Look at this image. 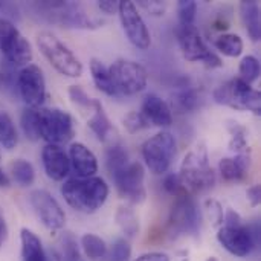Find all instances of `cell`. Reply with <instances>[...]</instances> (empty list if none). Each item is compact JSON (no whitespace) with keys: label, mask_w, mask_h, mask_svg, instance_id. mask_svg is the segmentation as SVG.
Here are the masks:
<instances>
[{"label":"cell","mask_w":261,"mask_h":261,"mask_svg":"<svg viewBox=\"0 0 261 261\" xmlns=\"http://www.w3.org/2000/svg\"><path fill=\"white\" fill-rule=\"evenodd\" d=\"M61 194L73 210L84 214H93L106 203L109 185L104 179L96 176L69 179L63 184Z\"/></svg>","instance_id":"1"},{"label":"cell","mask_w":261,"mask_h":261,"mask_svg":"<svg viewBox=\"0 0 261 261\" xmlns=\"http://www.w3.org/2000/svg\"><path fill=\"white\" fill-rule=\"evenodd\" d=\"M40 17L52 24L70 29H98L102 20L90 15L83 5L75 2H40L35 5Z\"/></svg>","instance_id":"2"},{"label":"cell","mask_w":261,"mask_h":261,"mask_svg":"<svg viewBox=\"0 0 261 261\" xmlns=\"http://www.w3.org/2000/svg\"><path fill=\"white\" fill-rule=\"evenodd\" d=\"M177 176L188 194L205 193L216 184V173L210 165L208 154L203 147H197L184 158Z\"/></svg>","instance_id":"3"},{"label":"cell","mask_w":261,"mask_h":261,"mask_svg":"<svg viewBox=\"0 0 261 261\" xmlns=\"http://www.w3.org/2000/svg\"><path fill=\"white\" fill-rule=\"evenodd\" d=\"M37 46L49 64L64 76L78 78L83 73V64L76 55L52 32L41 31L37 34Z\"/></svg>","instance_id":"4"},{"label":"cell","mask_w":261,"mask_h":261,"mask_svg":"<svg viewBox=\"0 0 261 261\" xmlns=\"http://www.w3.org/2000/svg\"><path fill=\"white\" fill-rule=\"evenodd\" d=\"M214 101L217 104L231 107L239 112H252L254 115L261 113V95L251 84L243 80L232 78L220 84L214 93Z\"/></svg>","instance_id":"5"},{"label":"cell","mask_w":261,"mask_h":261,"mask_svg":"<svg viewBox=\"0 0 261 261\" xmlns=\"http://www.w3.org/2000/svg\"><path fill=\"white\" fill-rule=\"evenodd\" d=\"M176 37H177V43H179V47H180L185 60H188L191 63H202L203 66H206L210 69L223 66L222 58L206 46L199 29L194 24H191V26L177 24Z\"/></svg>","instance_id":"6"},{"label":"cell","mask_w":261,"mask_h":261,"mask_svg":"<svg viewBox=\"0 0 261 261\" xmlns=\"http://www.w3.org/2000/svg\"><path fill=\"white\" fill-rule=\"evenodd\" d=\"M38 127L40 139L47 144L61 145L75 136V125L72 116L60 109L38 107Z\"/></svg>","instance_id":"7"},{"label":"cell","mask_w":261,"mask_h":261,"mask_svg":"<svg viewBox=\"0 0 261 261\" xmlns=\"http://www.w3.org/2000/svg\"><path fill=\"white\" fill-rule=\"evenodd\" d=\"M176 156V139L168 132H159L142 145V158L153 174H164L170 170Z\"/></svg>","instance_id":"8"},{"label":"cell","mask_w":261,"mask_h":261,"mask_svg":"<svg viewBox=\"0 0 261 261\" xmlns=\"http://www.w3.org/2000/svg\"><path fill=\"white\" fill-rule=\"evenodd\" d=\"M217 240L229 254L236 257H248L260 245V228L258 225L248 226H220Z\"/></svg>","instance_id":"9"},{"label":"cell","mask_w":261,"mask_h":261,"mask_svg":"<svg viewBox=\"0 0 261 261\" xmlns=\"http://www.w3.org/2000/svg\"><path fill=\"white\" fill-rule=\"evenodd\" d=\"M109 72L118 95L132 96L147 87V70L136 61L125 58L116 60L109 67Z\"/></svg>","instance_id":"10"},{"label":"cell","mask_w":261,"mask_h":261,"mask_svg":"<svg viewBox=\"0 0 261 261\" xmlns=\"http://www.w3.org/2000/svg\"><path fill=\"white\" fill-rule=\"evenodd\" d=\"M168 225L171 232L190 236L197 239L202 226V213L196 203V200L188 194L184 197H177L171 211Z\"/></svg>","instance_id":"11"},{"label":"cell","mask_w":261,"mask_h":261,"mask_svg":"<svg viewBox=\"0 0 261 261\" xmlns=\"http://www.w3.org/2000/svg\"><path fill=\"white\" fill-rule=\"evenodd\" d=\"M0 52L14 66H28L32 61L31 43L6 18H0Z\"/></svg>","instance_id":"12"},{"label":"cell","mask_w":261,"mask_h":261,"mask_svg":"<svg viewBox=\"0 0 261 261\" xmlns=\"http://www.w3.org/2000/svg\"><path fill=\"white\" fill-rule=\"evenodd\" d=\"M118 14H119L121 24H122V29H124L128 41L141 50L148 49L151 44V35H150V31H148L142 15L138 11L136 3L128 2V0L119 2Z\"/></svg>","instance_id":"13"},{"label":"cell","mask_w":261,"mask_h":261,"mask_svg":"<svg viewBox=\"0 0 261 261\" xmlns=\"http://www.w3.org/2000/svg\"><path fill=\"white\" fill-rule=\"evenodd\" d=\"M17 87L21 99L28 107L38 109L46 101V80L43 70L37 64H28L18 72Z\"/></svg>","instance_id":"14"},{"label":"cell","mask_w":261,"mask_h":261,"mask_svg":"<svg viewBox=\"0 0 261 261\" xmlns=\"http://www.w3.org/2000/svg\"><path fill=\"white\" fill-rule=\"evenodd\" d=\"M29 203L44 228H47L50 232L63 229L66 223V214L50 193L46 190H34L29 194Z\"/></svg>","instance_id":"15"},{"label":"cell","mask_w":261,"mask_h":261,"mask_svg":"<svg viewBox=\"0 0 261 261\" xmlns=\"http://www.w3.org/2000/svg\"><path fill=\"white\" fill-rule=\"evenodd\" d=\"M113 182L116 185L118 193L132 203H141L147 197L144 179L145 171L142 164L139 162H130L125 168L118 171L112 176Z\"/></svg>","instance_id":"16"},{"label":"cell","mask_w":261,"mask_h":261,"mask_svg":"<svg viewBox=\"0 0 261 261\" xmlns=\"http://www.w3.org/2000/svg\"><path fill=\"white\" fill-rule=\"evenodd\" d=\"M141 115L147 121L148 127H170L173 124V112L167 101H164L156 93L145 95L142 106H141Z\"/></svg>","instance_id":"17"},{"label":"cell","mask_w":261,"mask_h":261,"mask_svg":"<svg viewBox=\"0 0 261 261\" xmlns=\"http://www.w3.org/2000/svg\"><path fill=\"white\" fill-rule=\"evenodd\" d=\"M41 161L47 177L52 180H63L70 171L69 156L60 145L46 144L41 151Z\"/></svg>","instance_id":"18"},{"label":"cell","mask_w":261,"mask_h":261,"mask_svg":"<svg viewBox=\"0 0 261 261\" xmlns=\"http://www.w3.org/2000/svg\"><path fill=\"white\" fill-rule=\"evenodd\" d=\"M70 167L75 170L78 177H92L98 171L96 156L81 142H73L69 148Z\"/></svg>","instance_id":"19"},{"label":"cell","mask_w":261,"mask_h":261,"mask_svg":"<svg viewBox=\"0 0 261 261\" xmlns=\"http://www.w3.org/2000/svg\"><path fill=\"white\" fill-rule=\"evenodd\" d=\"M203 102V96L200 89H196L193 86H180L177 90L171 93V112L177 113H191L196 112Z\"/></svg>","instance_id":"20"},{"label":"cell","mask_w":261,"mask_h":261,"mask_svg":"<svg viewBox=\"0 0 261 261\" xmlns=\"http://www.w3.org/2000/svg\"><path fill=\"white\" fill-rule=\"evenodd\" d=\"M251 167L249 154H236L234 158H223L219 162V171L226 182H240L246 177Z\"/></svg>","instance_id":"21"},{"label":"cell","mask_w":261,"mask_h":261,"mask_svg":"<svg viewBox=\"0 0 261 261\" xmlns=\"http://www.w3.org/2000/svg\"><path fill=\"white\" fill-rule=\"evenodd\" d=\"M240 15H242V21H243L251 40L258 41L261 38L260 5L255 0L242 2L240 3Z\"/></svg>","instance_id":"22"},{"label":"cell","mask_w":261,"mask_h":261,"mask_svg":"<svg viewBox=\"0 0 261 261\" xmlns=\"http://www.w3.org/2000/svg\"><path fill=\"white\" fill-rule=\"evenodd\" d=\"M52 255L55 261H84L81 257L76 239L70 234V232H63L54 248H52Z\"/></svg>","instance_id":"23"},{"label":"cell","mask_w":261,"mask_h":261,"mask_svg":"<svg viewBox=\"0 0 261 261\" xmlns=\"http://www.w3.org/2000/svg\"><path fill=\"white\" fill-rule=\"evenodd\" d=\"M21 242V261H49L40 239L28 228L20 232Z\"/></svg>","instance_id":"24"},{"label":"cell","mask_w":261,"mask_h":261,"mask_svg":"<svg viewBox=\"0 0 261 261\" xmlns=\"http://www.w3.org/2000/svg\"><path fill=\"white\" fill-rule=\"evenodd\" d=\"M93 116L89 119L87 125L93 132V135L98 138V141L104 142L107 141L109 135L112 133V122L104 110V106L99 99H93Z\"/></svg>","instance_id":"25"},{"label":"cell","mask_w":261,"mask_h":261,"mask_svg":"<svg viewBox=\"0 0 261 261\" xmlns=\"http://www.w3.org/2000/svg\"><path fill=\"white\" fill-rule=\"evenodd\" d=\"M90 73H92L95 86L102 93H106L107 96H118V92H116V89L113 86L109 67L101 60H98V58L90 60Z\"/></svg>","instance_id":"26"},{"label":"cell","mask_w":261,"mask_h":261,"mask_svg":"<svg viewBox=\"0 0 261 261\" xmlns=\"http://www.w3.org/2000/svg\"><path fill=\"white\" fill-rule=\"evenodd\" d=\"M228 132L231 135L229 150L236 154H249V142H248V130L237 121L228 122Z\"/></svg>","instance_id":"27"},{"label":"cell","mask_w":261,"mask_h":261,"mask_svg":"<svg viewBox=\"0 0 261 261\" xmlns=\"http://www.w3.org/2000/svg\"><path fill=\"white\" fill-rule=\"evenodd\" d=\"M18 144V133L15 128V124L8 112L0 110V145L11 151Z\"/></svg>","instance_id":"28"},{"label":"cell","mask_w":261,"mask_h":261,"mask_svg":"<svg viewBox=\"0 0 261 261\" xmlns=\"http://www.w3.org/2000/svg\"><path fill=\"white\" fill-rule=\"evenodd\" d=\"M9 171H11L12 179L20 187H31L35 182V170L32 164L24 159H15L9 165Z\"/></svg>","instance_id":"29"},{"label":"cell","mask_w":261,"mask_h":261,"mask_svg":"<svg viewBox=\"0 0 261 261\" xmlns=\"http://www.w3.org/2000/svg\"><path fill=\"white\" fill-rule=\"evenodd\" d=\"M116 223L125 237L133 239L139 232V220L130 206H119L116 211Z\"/></svg>","instance_id":"30"},{"label":"cell","mask_w":261,"mask_h":261,"mask_svg":"<svg viewBox=\"0 0 261 261\" xmlns=\"http://www.w3.org/2000/svg\"><path fill=\"white\" fill-rule=\"evenodd\" d=\"M214 46L226 57H239L243 52V40L237 34H222L216 38Z\"/></svg>","instance_id":"31"},{"label":"cell","mask_w":261,"mask_h":261,"mask_svg":"<svg viewBox=\"0 0 261 261\" xmlns=\"http://www.w3.org/2000/svg\"><path fill=\"white\" fill-rule=\"evenodd\" d=\"M20 125L24 133V136L35 142L40 139V127H38V109L34 107H26L21 112L20 116Z\"/></svg>","instance_id":"32"},{"label":"cell","mask_w":261,"mask_h":261,"mask_svg":"<svg viewBox=\"0 0 261 261\" xmlns=\"http://www.w3.org/2000/svg\"><path fill=\"white\" fill-rule=\"evenodd\" d=\"M128 153L124 147L121 145H113L107 150V154H106V165H107V170L109 173L113 176L116 174L118 171H121L122 168H125L128 165Z\"/></svg>","instance_id":"33"},{"label":"cell","mask_w":261,"mask_h":261,"mask_svg":"<svg viewBox=\"0 0 261 261\" xmlns=\"http://www.w3.org/2000/svg\"><path fill=\"white\" fill-rule=\"evenodd\" d=\"M81 246L86 252V255L92 260H99L104 258L107 254V245L106 242L93 234H84L81 237Z\"/></svg>","instance_id":"34"},{"label":"cell","mask_w":261,"mask_h":261,"mask_svg":"<svg viewBox=\"0 0 261 261\" xmlns=\"http://www.w3.org/2000/svg\"><path fill=\"white\" fill-rule=\"evenodd\" d=\"M239 73L240 80H243L248 84H252L260 76V61L254 55L243 57L239 66Z\"/></svg>","instance_id":"35"},{"label":"cell","mask_w":261,"mask_h":261,"mask_svg":"<svg viewBox=\"0 0 261 261\" xmlns=\"http://www.w3.org/2000/svg\"><path fill=\"white\" fill-rule=\"evenodd\" d=\"M197 14V3L193 0H180L177 3V15H179V24L182 26H191L194 24Z\"/></svg>","instance_id":"36"},{"label":"cell","mask_w":261,"mask_h":261,"mask_svg":"<svg viewBox=\"0 0 261 261\" xmlns=\"http://www.w3.org/2000/svg\"><path fill=\"white\" fill-rule=\"evenodd\" d=\"M132 255V248L125 239H118L109 252V261H128Z\"/></svg>","instance_id":"37"},{"label":"cell","mask_w":261,"mask_h":261,"mask_svg":"<svg viewBox=\"0 0 261 261\" xmlns=\"http://www.w3.org/2000/svg\"><path fill=\"white\" fill-rule=\"evenodd\" d=\"M69 98L75 106H78L81 109H92L93 107V98H90L81 86H70L69 87Z\"/></svg>","instance_id":"38"},{"label":"cell","mask_w":261,"mask_h":261,"mask_svg":"<svg viewBox=\"0 0 261 261\" xmlns=\"http://www.w3.org/2000/svg\"><path fill=\"white\" fill-rule=\"evenodd\" d=\"M164 190L168 193V194H171V196H174L176 199L177 197H184V196H188V193H187V190L184 188V185H182V182H180V179H179V176L177 174H168V176H165V179H164ZM191 196V194H190Z\"/></svg>","instance_id":"39"},{"label":"cell","mask_w":261,"mask_h":261,"mask_svg":"<svg viewBox=\"0 0 261 261\" xmlns=\"http://www.w3.org/2000/svg\"><path fill=\"white\" fill-rule=\"evenodd\" d=\"M124 127L128 133H138L144 128H148V124L141 115V112H130L124 118Z\"/></svg>","instance_id":"40"},{"label":"cell","mask_w":261,"mask_h":261,"mask_svg":"<svg viewBox=\"0 0 261 261\" xmlns=\"http://www.w3.org/2000/svg\"><path fill=\"white\" fill-rule=\"evenodd\" d=\"M205 208H206L210 220L213 222V226H216V228L223 226V216H225V213H223L222 205L217 200H214V199H208L205 202Z\"/></svg>","instance_id":"41"},{"label":"cell","mask_w":261,"mask_h":261,"mask_svg":"<svg viewBox=\"0 0 261 261\" xmlns=\"http://www.w3.org/2000/svg\"><path fill=\"white\" fill-rule=\"evenodd\" d=\"M136 6H141L145 12H148L150 15H154V17H161L167 11V3L158 2V0H151V2L142 0V2H138Z\"/></svg>","instance_id":"42"},{"label":"cell","mask_w":261,"mask_h":261,"mask_svg":"<svg viewBox=\"0 0 261 261\" xmlns=\"http://www.w3.org/2000/svg\"><path fill=\"white\" fill-rule=\"evenodd\" d=\"M246 197L251 202L252 206H258L261 200V188L260 185H252L251 188H248L246 191Z\"/></svg>","instance_id":"43"},{"label":"cell","mask_w":261,"mask_h":261,"mask_svg":"<svg viewBox=\"0 0 261 261\" xmlns=\"http://www.w3.org/2000/svg\"><path fill=\"white\" fill-rule=\"evenodd\" d=\"M98 8L104 12V14H115L119 9V2H112V0H102L98 3Z\"/></svg>","instance_id":"44"},{"label":"cell","mask_w":261,"mask_h":261,"mask_svg":"<svg viewBox=\"0 0 261 261\" xmlns=\"http://www.w3.org/2000/svg\"><path fill=\"white\" fill-rule=\"evenodd\" d=\"M133 261H170V257L164 252H148Z\"/></svg>","instance_id":"45"},{"label":"cell","mask_w":261,"mask_h":261,"mask_svg":"<svg viewBox=\"0 0 261 261\" xmlns=\"http://www.w3.org/2000/svg\"><path fill=\"white\" fill-rule=\"evenodd\" d=\"M6 240H8V225H6L5 216H3V213L0 210V249L3 248Z\"/></svg>","instance_id":"46"},{"label":"cell","mask_w":261,"mask_h":261,"mask_svg":"<svg viewBox=\"0 0 261 261\" xmlns=\"http://www.w3.org/2000/svg\"><path fill=\"white\" fill-rule=\"evenodd\" d=\"M11 185V180H9V177H8V174L2 170V167H0V187L2 188H8Z\"/></svg>","instance_id":"47"},{"label":"cell","mask_w":261,"mask_h":261,"mask_svg":"<svg viewBox=\"0 0 261 261\" xmlns=\"http://www.w3.org/2000/svg\"><path fill=\"white\" fill-rule=\"evenodd\" d=\"M3 80H5V76H3V73L0 72V87H2V84H3Z\"/></svg>","instance_id":"48"},{"label":"cell","mask_w":261,"mask_h":261,"mask_svg":"<svg viewBox=\"0 0 261 261\" xmlns=\"http://www.w3.org/2000/svg\"><path fill=\"white\" fill-rule=\"evenodd\" d=\"M206 261H219V260H217V258H214V257H210Z\"/></svg>","instance_id":"49"},{"label":"cell","mask_w":261,"mask_h":261,"mask_svg":"<svg viewBox=\"0 0 261 261\" xmlns=\"http://www.w3.org/2000/svg\"><path fill=\"white\" fill-rule=\"evenodd\" d=\"M0 9H2V3H0Z\"/></svg>","instance_id":"50"},{"label":"cell","mask_w":261,"mask_h":261,"mask_svg":"<svg viewBox=\"0 0 261 261\" xmlns=\"http://www.w3.org/2000/svg\"><path fill=\"white\" fill-rule=\"evenodd\" d=\"M0 156H2V153H0Z\"/></svg>","instance_id":"51"}]
</instances>
